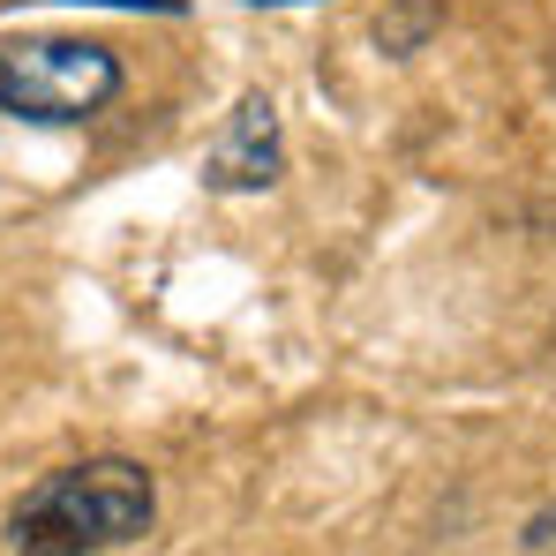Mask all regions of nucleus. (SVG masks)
<instances>
[{
  "instance_id": "nucleus-3",
  "label": "nucleus",
  "mask_w": 556,
  "mask_h": 556,
  "mask_svg": "<svg viewBox=\"0 0 556 556\" xmlns=\"http://www.w3.org/2000/svg\"><path fill=\"white\" fill-rule=\"evenodd\" d=\"M203 181L211 188H271L278 181V105L264 91H249L233 105L226 136L203 159Z\"/></svg>"
},
{
  "instance_id": "nucleus-1",
  "label": "nucleus",
  "mask_w": 556,
  "mask_h": 556,
  "mask_svg": "<svg viewBox=\"0 0 556 556\" xmlns=\"http://www.w3.org/2000/svg\"><path fill=\"white\" fill-rule=\"evenodd\" d=\"M151 511H159V496L136 459H84L46 473L15 504L8 542H15V556H98L136 542L151 527Z\"/></svg>"
},
{
  "instance_id": "nucleus-2",
  "label": "nucleus",
  "mask_w": 556,
  "mask_h": 556,
  "mask_svg": "<svg viewBox=\"0 0 556 556\" xmlns=\"http://www.w3.org/2000/svg\"><path fill=\"white\" fill-rule=\"evenodd\" d=\"M113 91H121V61L91 38H15V46H0V113L91 121Z\"/></svg>"
}]
</instances>
